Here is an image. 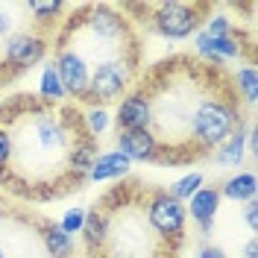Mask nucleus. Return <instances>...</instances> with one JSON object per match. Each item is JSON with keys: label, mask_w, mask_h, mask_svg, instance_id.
I'll list each match as a JSON object with an SVG mask.
<instances>
[{"label": "nucleus", "mask_w": 258, "mask_h": 258, "mask_svg": "<svg viewBox=\"0 0 258 258\" xmlns=\"http://www.w3.org/2000/svg\"><path fill=\"white\" fill-rule=\"evenodd\" d=\"M85 27H88V35L94 38V41H106V44H112L114 56L120 59V47H117V41H123L126 38V21L117 15L114 9L109 6H94L88 18H85Z\"/></svg>", "instance_id": "nucleus-7"}, {"label": "nucleus", "mask_w": 258, "mask_h": 258, "mask_svg": "<svg viewBox=\"0 0 258 258\" xmlns=\"http://www.w3.org/2000/svg\"><path fill=\"white\" fill-rule=\"evenodd\" d=\"M235 82H238V91L241 97L252 106L255 103V94H258V74L252 64H246V68H238V74H235Z\"/></svg>", "instance_id": "nucleus-22"}, {"label": "nucleus", "mask_w": 258, "mask_h": 258, "mask_svg": "<svg viewBox=\"0 0 258 258\" xmlns=\"http://www.w3.org/2000/svg\"><path fill=\"white\" fill-rule=\"evenodd\" d=\"M82 235H85V246L94 252L100 249L106 238H109V217L103 211H85V223H82Z\"/></svg>", "instance_id": "nucleus-16"}, {"label": "nucleus", "mask_w": 258, "mask_h": 258, "mask_svg": "<svg viewBox=\"0 0 258 258\" xmlns=\"http://www.w3.org/2000/svg\"><path fill=\"white\" fill-rule=\"evenodd\" d=\"M238 126H241L238 106L226 97H209L191 114V126H188L191 129V150L194 147L200 153L217 150Z\"/></svg>", "instance_id": "nucleus-1"}, {"label": "nucleus", "mask_w": 258, "mask_h": 258, "mask_svg": "<svg viewBox=\"0 0 258 258\" xmlns=\"http://www.w3.org/2000/svg\"><path fill=\"white\" fill-rule=\"evenodd\" d=\"M47 53V38L32 30H21L6 38V50L0 59V82L9 80L12 74H24L32 64H38Z\"/></svg>", "instance_id": "nucleus-3"}, {"label": "nucleus", "mask_w": 258, "mask_h": 258, "mask_svg": "<svg viewBox=\"0 0 258 258\" xmlns=\"http://www.w3.org/2000/svg\"><path fill=\"white\" fill-rule=\"evenodd\" d=\"M82 223H85V209H71L62 220H59V229H62L64 235L74 238L77 232H82Z\"/></svg>", "instance_id": "nucleus-23"}, {"label": "nucleus", "mask_w": 258, "mask_h": 258, "mask_svg": "<svg viewBox=\"0 0 258 258\" xmlns=\"http://www.w3.org/2000/svg\"><path fill=\"white\" fill-rule=\"evenodd\" d=\"M12 132L6 126H0V173H6L9 170V164H12Z\"/></svg>", "instance_id": "nucleus-24"}, {"label": "nucleus", "mask_w": 258, "mask_h": 258, "mask_svg": "<svg viewBox=\"0 0 258 258\" xmlns=\"http://www.w3.org/2000/svg\"><path fill=\"white\" fill-rule=\"evenodd\" d=\"M255 191H258L255 173L252 170H241V173H235V176H229L223 182L220 197H229L235 203H249V200H255Z\"/></svg>", "instance_id": "nucleus-15"}, {"label": "nucleus", "mask_w": 258, "mask_h": 258, "mask_svg": "<svg viewBox=\"0 0 258 258\" xmlns=\"http://www.w3.org/2000/svg\"><path fill=\"white\" fill-rule=\"evenodd\" d=\"M27 12H32L38 24H47V21H56L64 12V3L62 0H30Z\"/></svg>", "instance_id": "nucleus-21"}, {"label": "nucleus", "mask_w": 258, "mask_h": 258, "mask_svg": "<svg viewBox=\"0 0 258 258\" xmlns=\"http://www.w3.org/2000/svg\"><path fill=\"white\" fill-rule=\"evenodd\" d=\"M112 123V114L106 112V106H88V112L82 114V129H85V135H91L100 141V135L109 129Z\"/></svg>", "instance_id": "nucleus-19"}, {"label": "nucleus", "mask_w": 258, "mask_h": 258, "mask_svg": "<svg viewBox=\"0 0 258 258\" xmlns=\"http://www.w3.org/2000/svg\"><path fill=\"white\" fill-rule=\"evenodd\" d=\"M243 159H246V129L238 126L214 150V164L217 167H241Z\"/></svg>", "instance_id": "nucleus-14"}, {"label": "nucleus", "mask_w": 258, "mask_h": 258, "mask_svg": "<svg viewBox=\"0 0 258 258\" xmlns=\"http://www.w3.org/2000/svg\"><path fill=\"white\" fill-rule=\"evenodd\" d=\"M114 150L129 161H159V138L153 129H117Z\"/></svg>", "instance_id": "nucleus-8"}, {"label": "nucleus", "mask_w": 258, "mask_h": 258, "mask_svg": "<svg viewBox=\"0 0 258 258\" xmlns=\"http://www.w3.org/2000/svg\"><path fill=\"white\" fill-rule=\"evenodd\" d=\"M246 153H252V156L258 153V132H255V126L246 129Z\"/></svg>", "instance_id": "nucleus-27"}, {"label": "nucleus", "mask_w": 258, "mask_h": 258, "mask_svg": "<svg viewBox=\"0 0 258 258\" xmlns=\"http://www.w3.org/2000/svg\"><path fill=\"white\" fill-rule=\"evenodd\" d=\"M129 82H132V68L126 59H106L94 68L91 80H88V94L85 100L91 106H106L114 103L126 94Z\"/></svg>", "instance_id": "nucleus-2"}, {"label": "nucleus", "mask_w": 258, "mask_h": 258, "mask_svg": "<svg viewBox=\"0 0 258 258\" xmlns=\"http://www.w3.org/2000/svg\"><path fill=\"white\" fill-rule=\"evenodd\" d=\"M194 47H197V53L200 56H206V59H211V62H229V59H238L241 56V44H238V38L235 35H223V38H214V35H209V32H197L194 35Z\"/></svg>", "instance_id": "nucleus-11"}, {"label": "nucleus", "mask_w": 258, "mask_h": 258, "mask_svg": "<svg viewBox=\"0 0 258 258\" xmlns=\"http://www.w3.org/2000/svg\"><path fill=\"white\" fill-rule=\"evenodd\" d=\"M206 32L214 35V38H223V35H232V21L226 15H211L206 21Z\"/></svg>", "instance_id": "nucleus-25"}, {"label": "nucleus", "mask_w": 258, "mask_h": 258, "mask_svg": "<svg viewBox=\"0 0 258 258\" xmlns=\"http://www.w3.org/2000/svg\"><path fill=\"white\" fill-rule=\"evenodd\" d=\"M117 129H153V100L144 91L123 94L114 112Z\"/></svg>", "instance_id": "nucleus-9"}, {"label": "nucleus", "mask_w": 258, "mask_h": 258, "mask_svg": "<svg viewBox=\"0 0 258 258\" xmlns=\"http://www.w3.org/2000/svg\"><path fill=\"white\" fill-rule=\"evenodd\" d=\"M197 258H226V252L220 249V246H203Z\"/></svg>", "instance_id": "nucleus-28"}, {"label": "nucleus", "mask_w": 258, "mask_h": 258, "mask_svg": "<svg viewBox=\"0 0 258 258\" xmlns=\"http://www.w3.org/2000/svg\"><path fill=\"white\" fill-rule=\"evenodd\" d=\"M129 167H132V161L123 156V153H117V150H109V153H100L91 164V170H88V176L91 182H109V179H123L129 173Z\"/></svg>", "instance_id": "nucleus-12"}, {"label": "nucleus", "mask_w": 258, "mask_h": 258, "mask_svg": "<svg viewBox=\"0 0 258 258\" xmlns=\"http://www.w3.org/2000/svg\"><path fill=\"white\" fill-rule=\"evenodd\" d=\"M41 238H44V246H47V252L53 258H71L74 255V238L64 235L62 229H59V223H47L44 232H41Z\"/></svg>", "instance_id": "nucleus-17"}, {"label": "nucleus", "mask_w": 258, "mask_h": 258, "mask_svg": "<svg viewBox=\"0 0 258 258\" xmlns=\"http://www.w3.org/2000/svg\"><path fill=\"white\" fill-rule=\"evenodd\" d=\"M53 64H56L59 82H62V88H64V97L85 100V94H88V80H91V71H88V62L82 59V53H77V50H71V47H62Z\"/></svg>", "instance_id": "nucleus-6"}, {"label": "nucleus", "mask_w": 258, "mask_h": 258, "mask_svg": "<svg viewBox=\"0 0 258 258\" xmlns=\"http://www.w3.org/2000/svg\"><path fill=\"white\" fill-rule=\"evenodd\" d=\"M38 94H41V100L44 103H59V100H64V88L62 82H59V74H56V64L50 62L44 64V71H41V80H38Z\"/></svg>", "instance_id": "nucleus-18"}, {"label": "nucleus", "mask_w": 258, "mask_h": 258, "mask_svg": "<svg viewBox=\"0 0 258 258\" xmlns=\"http://www.w3.org/2000/svg\"><path fill=\"white\" fill-rule=\"evenodd\" d=\"M243 220H246V226H249L252 232L258 229V203L255 200H249V203L243 206Z\"/></svg>", "instance_id": "nucleus-26"}, {"label": "nucleus", "mask_w": 258, "mask_h": 258, "mask_svg": "<svg viewBox=\"0 0 258 258\" xmlns=\"http://www.w3.org/2000/svg\"><path fill=\"white\" fill-rule=\"evenodd\" d=\"M147 223L150 229L164 238V241H179L182 232H185V220H188V211H185V203L173 200L167 191H156L150 200H147Z\"/></svg>", "instance_id": "nucleus-4"}, {"label": "nucleus", "mask_w": 258, "mask_h": 258, "mask_svg": "<svg viewBox=\"0 0 258 258\" xmlns=\"http://www.w3.org/2000/svg\"><path fill=\"white\" fill-rule=\"evenodd\" d=\"M203 182H206V179H203V173H197V170H194V173H185L179 182H173V185L167 188V194H170L173 200H179V203H188L194 194L203 188Z\"/></svg>", "instance_id": "nucleus-20"}, {"label": "nucleus", "mask_w": 258, "mask_h": 258, "mask_svg": "<svg viewBox=\"0 0 258 258\" xmlns=\"http://www.w3.org/2000/svg\"><path fill=\"white\" fill-rule=\"evenodd\" d=\"M200 12H206V6L200 3H156L153 6V27L164 38H188L197 24H200Z\"/></svg>", "instance_id": "nucleus-5"}, {"label": "nucleus", "mask_w": 258, "mask_h": 258, "mask_svg": "<svg viewBox=\"0 0 258 258\" xmlns=\"http://www.w3.org/2000/svg\"><path fill=\"white\" fill-rule=\"evenodd\" d=\"M100 156L97 153V138L91 135H82L77 144L71 147V153H68V173L74 182H82V179L88 176V170H91V164L94 159Z\"/></svg>", "instance_id": "nucleus-13"}, {"label": "nucleus", "mask_w": 258, "mask_h": 258, "mask_svg": "<svg viewBox=\"0 0 258 258\" xmlns=\"http://www.w3.org/2000/svg\"><path fill=\"white\" fill-rule=\"evenodd\" d=\"M243 258H258V241L255 238L246 241V246H243Z\"/></svg>", "instance_id": "nucleus-29"}, {"label": "nucleus", "mask_w": 258, "mask_h": 258, "mask_svg": "<svg viewBox=\"0 0 258 258\" xmlns=\"http://www.w3.org/2000/svg\"><path fill=\"white\" fill-rule=\"evenodd\" d=\"M0 258H6V255H3V249H0Z\"/></svg>", "instance_id": "nucleus-30"}, {"label": "nucleus", "mask_w": 258, "mask_h": 258, "mask_svg": "<svg viewBox=\"0 0 258 258\" xmlns=\"http://www.w3.org/2000/svg\"><path fill=\"white\" fill-rule=\"evenodd\" d=\"M217 209H220V188H211V185H203V188L188 200V209L185 211H191V220L200 226V235H203V238L211 235Z\"/></svg>", "instance_id": "nucleus-10"}]
</instances>
